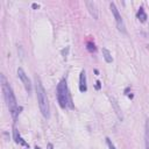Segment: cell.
<instances>
[{"label":"cell","instance_id":"obj_1","mask_svg":"<svg viewBox=\"0 0 149 149\" xmlns=\"http://www.w3.org/2000/svg\"><path fill=\"white\" fill-rule=\"evenodd\" d=\"M1 87H2V92H3V98H5V101L8 106V109L10 112V115L13 118L14 121H16L17 119V115H19V111L20 108L17 107V102H16V99H15V95H14V92L10 87V85L8 84V81L6 80L5 76L1 74Z\"/></svg>","mask_w":149,"mask_h":149},{"label":"cell","instance_id":"obj_2","mask_svg":"<svg viewBox=\"0 0 149 149\" xmlns=\"http://www.w3.org/2000/svg\"><path fill=\"white\" fill-rule=\"evenodd\" d=\"M35 90H36V97H37V101H38V106L41 109V113L44 118L49 119L50 116V107H49V101H48V97L45 93V90L40 80L38 77H35Z\"/></svg>","mask_w":149,"mask_h":149},{"label":"cell","instance_id":"obj_3","mask_svg":"<svg viewBox=\"0 0 149 149\" xmlns=\"http://www.w3.org/2000/svg\"><path fill=\"white\" fill-rule=\"evenodd\" d=\"M56 94H57V100H58V104L62 108H65L68 106H70L71 108L73 107L72 106V101H71V97H70V93H69V90H68V85H66V80L65 79H62L58 85H57V90H56Z\"/></svg>","mask_w":149,"mask_h":149},{"label":"cell","instance_id":"obj_4","mask_svg":"<svg viewBox=\"0 0 149 149\" xmlns=\"http://www.w3.org/2000/svg\"><path fill=\"white\" fill-rule=\"evenodd\" d=\"M109 7H111V10H112V13H113V15H114V19H115L116 27H118L119 31L126 34V27H125L123 20H122V17H121V15H120V13H119V10H118L115 3H114V2H111V3H109Z\"/></svg>","mask_w":149,"mask_h":149},{"label":"cell","instance_id":"obj_5","mask_svg":"<svg viewBox=\"0 0 149 149\" xmlns=\"http://www.w3.org/2000/svg\"><path fill=\"white\" fill-rule=\"evenodd\" d=\"M17 76H19V78L21 79V81H22V84H23L26 91H27L28 93H30V92H31V83H30V79L28 78V76L24 73L23 69H21V68L17 69Z\"/></svg>","mask_w":149,"mask_h":149},{"label":"cell","instance_id":"obj_6","mask_svg":"<svg viewBox=\"0 0 149 149\" xmlns=\"http://www.w3.org/2000/svg\"><path fill=\"white\" fill-rule=\"evenodd\" d=\"M86 90H87L86 74H85V70H81L80 74H79V91L80 92H86Z\"/></svg>","mask_w":149,"mask_h":149},{"label":"cell","instance_id":"obj_7","mask_svg":"<svg viewBox=\"0 0 149 149\" xmlns=\"http://www.w3.org/2000/svg\"><path fill=\"white\" fill-rule=\"evenodd\" d=\"M85 5H86V7H87V9H88V12H90V14L93 16V19H98V9H97V6H95V3L93 2V1H86L85 2Z\"/></svg>","mask_w":149,"mask_h":149},{"label":"cell","instance_id":"obj_8","mask_svg":"<svg viewBox=\"0 0 149 149\" xmlns=\"http://www.w3.org/2000/svg\"><path fill=\"white\" fill-rule=\"evenodd\" d=\"M13 136H14V140H15L16 143H20V144H22V146H24V147H28V143L20 136L19 130H17L15 127H14V129H13Z\"/></svg>","mask_w":149,"mask_h":149},{"label":"cell","instance_id":"obj_9","mask_svg":"<svg viewBox=\"0 0 149 149\" xmlns=\"http://www.w3.org/2000/svg\"><path fill=\"white\" fill-rule=\"evenodd\" d=\"M101 52H102V56H104V58H105V61H106L107 63H112V62H113L112 55H111V52H109L108 49L102 48V49H101Z\"/></svg>","mask_w":149,"mask_h":149},{"label":"cell","instance_id":"obj_10","mask_svg":"<svg viewBox=\"0 0 149 149\" xmlns=\"http://www.w3.org/2000/svg\"><path fill=\"white\" fill-rule=\"evenodd\" d=\"M136 15H137V19H139L141 22H146V20H147V14H146L143 7H140V8H139Z\"/></svg>","mask_w":149,"mask_h":149},{"label":"cell","instance_id":"obj_11","mask_svg":"<svg viewBox=\"0 0 149 149\" xmlns=\"http://www.w3.org/2000/svg\"><path fill=\"white\" fill-rule=\"evenodd\" d=\"M111 102H112V105H113V107H114V109H115V113H116L118 118H119L120 120H122V114H121V109L119 108V106H118V104H116V100H115L114 98H112V99H111Z\"/></svg>","mask_w":149,"mask_h":149},{"label":"cell","instance_id":"obj_12","mask_svg":"<svg viewBox=\"0 0 149 149\" xmlns=\"http://www.w3.org/2000/svg\"><path fill=\"white\" fill-rule=\"evenodd\" d=\"M87 50H90V51H95V45H94L93 43L88 42V43H87Z\"/></svg>","mask_w":149,"mask_h":149},{"label":"cell","instance_id":"obj_13","mask_svg":"<svg viewBox=\"0 0 149 149\" xmlns=\"http://www.w3.org/2000/svg\"><path fill=\"white\" fill-rule=\"evenodd\" d=\"M69 47H65V49H63L62 50V56L64 57V58H66V56H68V52H69Z\"/></svg>","mask_w":149,"mask_h":149},{"label":"cell","instance_id":"obj_14","mask_svg":"<svg viewBox=\"0 0 149 149\" xmlns=\"http://www.w3.org/2000/svg\"><path fill=\"white\" fill-rule=\"evenodd\" d=\"M106 141H107V146H108V148H109V149H116V148L114 147V144L112 143V141H111L108 137L106 139Z\"/></svg>","mask_w":149,"mask_h":149},{"label":"cell","instance_id":"obj_15","mask_svg":"<svg viewBox=\"0 0 149 149\" xmlns=\"http://www.w3.org/2000/svg\"><path fill=\"white\" fill-rule=\"evenodd\" d=\"M47 149H54V146H52L51 143H48V146H47Z\"/></svg>","mask_w":149,"mask_h":149},{"label":"cell","instance_id":"obj_16","mask_svg":"<svg viewBox=\"0 0 149 149\" xmlns=\"http://www.w3.org/2000/svg\"><path fill=\"white\" fill-rule=\"evenodd\" d=\"M95 87H97V88H98V90H99V88H100V81H99V80H98V81H97V85H95Z\"/></svg>","mask_w":149,"mask_h":149},{"label":"cell","instance_id":"obj_17","mask_svg":"<svg viewBox=\"0 0 149 149\" xmlns=\"http://www.w3.org/2000/svg\"><path fill=\"white\" fill-rule=\"evenodd\" d=\"M40 6L37 5V3H33V8H38Z\"/></svg>","mask_w":149,"mask_h":149},{"label":"cell","instance_id":"obj_18","mask_svg":"<svg viewBox=\"0 0 149 149\" xmlns=\"http://www.w3.org/2000/svg\"><path fill=\"white\" fill-rule=\"evenodd\" d=\"M35 149H41V148L40 147H35Z\"/></svg>","mask_w":149,"mask_h":149}]
</instances>
